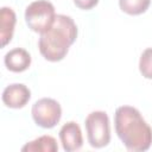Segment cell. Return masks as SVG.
Masks as SVG:
<instances>
[{"instance_id":"52a82bcc","label":"cell","mask_w":152,"mask_h":152,"mask_svg":"<svg viewBox=\"0 0 152 152\" xmlns=\"http://www.w3.org/2000/svg\"><path fill=\"white\" fill-rule=\"evenodd\" d=\"M59 139H61L63 150L66 152L77 151L83 145V137H82L81 127L75 121H69L61 127Z\"/></svg>"},{"instance_id":"277c9868","label":"cell","mask_w":152,"mask_h":152,"mask_svg":"<svg viewBox=\"0 0 152 152\" xmlns=\"http://www.w3.org/2000/svg\"><path fill=\"white\" fill-rule=\"evenodd\" d=\"M87 138L90 146L95 148L104 147L110 141V122L106 112L95 110L88 114L84 121Z\"/></svg>"},{"instance_id":"3957f363","label":"cell","mask_w":152,"mask_h":152,"mask_svg":"<svg viewBox=\"0 0 152 152\" xmlns=\"http://www.w3.org/2000/svg\"><path fill=\"white\" fill-rule=\"evenodd\" d=\"M56 12L53 5L48 0L31 2L25 10V21L33 32L44 33L55 23Z\"/></svg>"},{"instance_id":"8fae6325","label":"cell","mask_w":152,"mask_h":152,"mask_svg":"<svg viewBox=\"0 0 152 152\" xmlns=\"http://www.w3.org/2000/svg\"><path fill=\"white\" fill-rule=\"evenodd\" d=\"M151 0H119V6L122 12L129 15H139L147 11Z\"/></svg>"},{"instance_id":"6da1fadb","label":"cell","mask_w":152,"mask_h":152,"mask_svg":"<svg viewBox=\"0 0 152 152\" xmlns=\"http://www.w3.org/2000/svg\"><path fill=\"white\" fill-rule=\"evenodd\" d=\"M115 132L125 147L133 152L147 151L152 145V128L140 112L131 106L118 107L114 115Z\"/></svg>"},{"instance_id":"5b68a950","label":"cell","mask_w":152,"mask_h":152,"mask_svg":"<svg viewBox=\"0 0 152 152\" xmlns=\"http://www.w3.org/2000/svg\"><path fill=\"white\" fill-rule=\"evenodd\" d=\"M31 114L38 126L43 128H52L62 118V107L56 100L43 97L33 103Z\"/></svg>"},{"instance_id":"4fadbf2b","label":"cell","mask_w":152,"mask_h":152,"mask_svg":"<svg viewBox=\"0 0 152 152\" xmlns=\"http://www.w3.org/2000/svg\"><path fill=\"white\" fill-rule=\"evenodd\" d=\"M72 1L76 5V7L81 10H91L99 4L100 0H72Z\"/></svg>"},{"instance_id":"9c48e42d","label":"cell","mask_w":152,"mask_h":152,"mask_svg":"<svg viewBox=\"0 0 152 152\" xmlns=\"http://www.w3.org/2000/svg\"><path fill=\"white\" fill-rule=\"evenodd\" d=\"M17 23L15 13L10 7H1L0 10V38H1V46H6L14 32V26Z\"/></svg>"},{"instance_id":"7a4b0ae2","label":"cell","mask_w":152,"mask_h":152,"mask_svg":"<svg viewBox=\"0 0 152 152\" xmlns=\"http://www.w3.org/2000/svg\"><path fill=\"white\" fill-rule=\"evenodd\" d=\"M77 38V26L74 19L65 14H57L53 25L40 34L38 48L42 56L50 62L62 61L69 48Z\"/></svg>"},{"instance_id":"7c38bea8","label":"cell","mask_w":152,"mask_h":152,"mask_svg":"<svg viewBox=\"0 0 152 152\" xmlns=\"http://www.w3.org/2000/svg\"><path fill=\"white\" fill-rule=\"evenodd\" d=\"M139 70L145 78L152 80V48L142 51L139 61Z\"/></svg>"},{"instance_id":"ba28073f","label":"cell","mask_w":152,"mask_h":152,"mask_svg":"<svg viewBox=\"0 0 152 152\" xmlns=\"http://www.w3.org/2000/svg\"><path fill=\"white\" fill-rule=\"evenodd\" d=\"M4 62L10 71L23 72L31 65V56L25 49L14 48L5 55Z\"/></svg>"},{"instance_id":"8992f818","label":"cell","mask_w":152,"mask_h":152,"mask_svg":"<svg viewBox=\"0 0 152 152\" xmlns=\"http://www.w3.org/2000/svg\"><path fill=\"white\" fill-rule=\"evenodd\" d=\"M30 99L31 91L23 83L10 84L2 91V102L10 108H23Z\"/></svg>"},{"instance_id":"30bf717a","label":"cell","mask_w":152,"mask_h":152,"mask_svg":"<svg viewBox=\"0 0 152 152\" xmlns=\"http://www.w3.org/2000/svg\"><path fill=\"white\" fill-rule=\"evenodd\" d=\"M24 152H56L58 151L57 141L51 135H42L21 147Z\"/></svg>"}]
</instances>
